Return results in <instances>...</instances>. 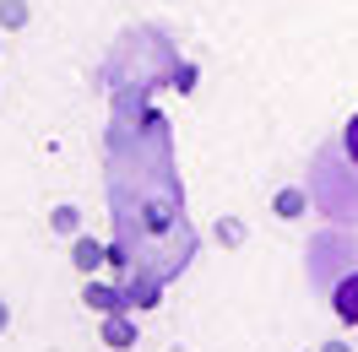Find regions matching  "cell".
Wrapping results in <instances>:
<instances>
[{
  "instance_id": "30bf717a",
  "label": "cell",
  "mask_w": 358,
  "mask_h": 352,
  "mask_svg": "<svg viewBox=\"0 0 358 352\" xmlns=\"http://www.w3.org/2000/svg\"><path fill=\"white\" fill-rule=\"evenodd\" d=\"M6 325H11V309H6V298H0V336H6Z\"/></svg>"
},
{
  "instance_id": "9c48e42d",
  "label": "cell",
  "mask_w": 358,
  "mask_h": 352,
  "mask_svg": "<svg viewBox=\"0 0 358 352\" xmlns=\"http://www.w3.org/2000/svg\"><path fill=\"white\" fill-rule=\"evenodd\" d=\"M217 239H223L228 249H239V244H245V222H239V217H223V222H217Z\"/></svg>"
},
{
  "instance_id": "8fae6325",
  "label": "cell",
  "mask_w": 358,
  "mask_h": 352,
  "mask_svg": "<svg viewBox=\"0 0 358 352\" xmlns=\"http://www.w3.org/2000/svg\"><path fill=\"white\" fill-rule=\"evenodd\" d=\"M320 352H353V347H348V342H326Z\"/></svg>"
},
{
  "instance_id": "277c9868",
  "label": "cell",
  "mask_w": 358,
  "mask_h": 352,
  "mask_svg": "<svg viewBox=\"0 0 358 352\" xmlns=\"http://www.w3.org/2000/svg\"><path fill=\"white\" fill-rule=\"evenodd\" d=\"M103 347H114V352L136 347V325L125 320V314H109V320H103Z\"/></svg>"
},
{
  "instance_id": "5b68a950",
  "label": "cell",
  "mask_w": 358,
  "mask_h": 352,
  "mask_svg": "<svg viewBox=\"0 0 358 352\" xmlns=\"http://www.w3.org/2000/svg\"><path fill=\"white\" fill-rule=\"evenodd\" d=\"M71 261H76L82 277H92V271L103 265V244H98V239H76V244H71Z\"/></svg>"
},
{
  "instance_id": "6da1fadb",
  "label": "cell",
  "mask_w": 358,
  "mask_h": 352,
  "mask_svg": "<svg viewBox=\"0 0 358 352\" xmlns=\"http://www.w3.org/2000/svg\"><path fill=\"white\" fill-rule=\"evenodd\" d=\"M326 293H331L336 320H342V325H358V265H353V271H342V277H336Z\"/></svg>"
},
{
  "instance_id": "8992f818",
  "label": "cell",
  "mask_w": 358,
  "mask_h": 352,
  "mask_svg": "<svg viewBox=\"0 0 358 352\" xmlns=\"http://www.w3.org/2000/svg\"><path fill=\"white\" fill-rule=\"evenodd\" d=\"M27 17H33V6H27V0H0V33H22Z\"/></svg>"
},
{
  "instance_id": "3957f363",
  "label": "cell",
  "mask_w": 358,
  "mask_h": 352,
  "mask_svg": "<svg viewBox=\"0 0 358 352\" xmlns=\"http://www.w3.org/2000/svg\"><path fill=\"white\" fill-rule=\"evenodd\" d=\"M82 304H87V309H103V314H120V309H125V298H120L114 287H103V282H92V277H87V287H82Z\"/></svg>"
},
{
  "instance_id": "52a82bcc",
  "label": "cell",
  "mask_w": 358,
  "mask_h": 352,
  "mask_svg": "<svg viewBox=\"0 0 358 352\" xmlns=\"http://www.w3.org/2000/svg\"><path fill=\"white\" fill-rule=\"evenodd\" d=\"M336 141H342V152H348V163L358 168V109L348 114V119H342V135H336Z\"/></svg>"
},
{
  "instance_id": "ba28073f",
  "label": "cell",
  "mask_w": 358,
  "mask_h": 352,
  "mask_svg": "<svg viewBox=\"0 0 358 352\" xmlns=\"http://www.w3.org/2000/svg\"><path fill=\"white\" fill-rule=\"evenodd\" d=\"M76 222H82V212H76V206H55L49 228H55V233H76Z\"/></svg>"
},
{
  "instance_id": "7a4b0ae2",
  "label": "cell",
  "mask_w": 358,
  "mask_h": 352,
  "mask_svg": "<svg viewBox=\"0 0 358 352\" xmlns=\"http://www.w3.org/2000/svg\"><path fill=\"white\" fill-rule=\"evenodd\" d=\"M310 190H299V184H288V190H277V196H271V212H277V217L282 222H299L304 217V212H310Z\"/></svg>"
}]
</instances>
